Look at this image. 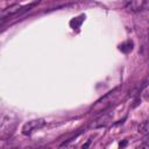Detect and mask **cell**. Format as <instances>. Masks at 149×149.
<instances>
[{"instance_id":"6da1fadb","label":"cell","mask_w":149,"mask_h":149,"mask_svg":"<svg viewBox=\"0 0 149 149\" xmlns=\"http://www.w3.org/2000/svg\"><path fill=\"white\" fill-rule=\"evenodd\" d=\"M118 91V88H115V90H113L112 92H110L107 96H105L103 99H100L98 103H97V105L93 107V110H95V113H97V112H101V111H104V110H106L107 107H110L112 104H113V101H114V96L116 95L115 92Z\"/></svg>"},{"instance_id":"7a4b0ae2","label":"cell","mask_w":149,"mask_h":149,"mask_svg":"<svg viewBox=\"0 0 149 149\" xmlns=\"http://www.w3.org/2000/svg\"><path fill=\"white\" fill-rule=\"evenodd\" d=\"M44 124H46V122H44L43 119H37V120L28 121V122L23 126V128H22V134H23V135H29L33 131L43 127Z\"/></svg>"},{"instance_id":"3957f363","label":"cell","mask_w":149,"mask_h":149,"mask_svg":"<svg viewBox=\"0 0 149 149\" xmlns=\"http://www.w3.org/2000/svg\"><path fill=\"white\" fill-rule=\"evenodd\" d=\"M143 6H144V0H127L125 5L126 10L132 13H136L141 11Z\"/></svg>"},{"instance_id":"277c9868","label":"cell","mask_w":149,"mask_h":149,"mask_svg":"<svg viewBox=\"0 0 149 149\" xmlns=\"http://www.w3.org/2000/svg\"><path fill=\"white\" fill-rule=\"evenodd\" d=\"M110 121V115L108 114H104L101 116H99L98 119L90 125V128H99V127H103V126H106Z\"/></svg>"},{"instance_id":"5b68a950","label":"cell","mask_w":149,"mask_h":149,"mask_svg":"<svg viewBox=\"0 0 149 149\" xmlns=\"http://www.w3.org/2000/svg\"><path fill=\"white\" fill-rule=\"evenodd\" d=\"M137 131H139V133L142 134V135L149 134V120H146V121L141 122V124L139 125V127H137Z\"/></svg>"},{"instance_id":"8992f818","label":"cell","mask_w":149,"mask_h":149,"mask_svg":"<svg viewBox=\"0 0 149 149\" xmlns=\"http://www.w3.org/2000/svg\"><path fill=\"white\" fill-rule=\"evenodd\" d=\"M119 49H120L121 51H124V52L132 51V49H133V42L132 41H127V42H125V43L119 46Z\"/></svg>"},{"instance_id":"52a82bcc","label":"cell","mask_w":149,"mask_h":149,"mask_svg":"<svg viewBox=\"0 0 149 149\" xmlns=\"http://www.w3.org/2000/svg\"><path fill=\"white\" fill-rule=\"evenodd\" d=\"M127 144V141H124V142H120V144H119V146H120V147H125Z\"/></svg>"}]
</instances>
